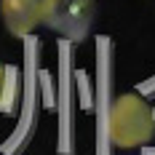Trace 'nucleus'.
Returning <instances> with one entry per match:
<instances>
[{
	"mask_svg": "<svg viewBox=\"0 0 155 155\" xmlns=\"http://www.w3.org/2000/svg\"><path fill=\"white\" fill-rule=\"evenodd\" d=\"M104 134L115 150H137L155 137V110L134 91L118 94L104 112Z\"/></svg>",
	"mask_w": 155,
	"mask_h": 155,
	"instance_id": "nucleus-1",
	"label": "nucleus"
},
{
	"mask_svg": "<svg viewBox=\"0 0 155 155\" xmlns=\"http://www.w3.org/2000/svg\"><path fill=\"white\" fill-rule=\"evenodd\" d=\"M96 19L94 0H43V27L62 35L64 40L80 43L88 38Z\"/></svg>",
	"mask_w": 155,
	"mask_h": 155,
	"instance_id": "nucleus-2",
	"label": "nucleus"
},
{
	"mask_svg": "<svg viewBox=\"0 0 155 155\" xmlns=\"http://www.w3.org/2000/svg\"><path fill=\"white\" fill-rule=\"evenodd\" d=\"M0 19L11 38H27L43 24V0H0Z\"/></svg>",
	"mask_w": 155,
	"mask_h": 155,
	"instance_id": "nucleus-3",
	"label": "nucleus"
},
{
	"mask_svg": "<svg viewBox=\"0 0 155 155\" xmlns=\"http://www.w3.org/2000/svg\"><path fill=\"white\" fill-rule=\"evenodd\" d=\"M19 102V70L0 62V115H11Z\"/></svg>",
	"mask_w": 155,
	"mask_h": 155,
	"instance_id": "nucleus-4",
	"label": "nucleus"
}]
</instances>
